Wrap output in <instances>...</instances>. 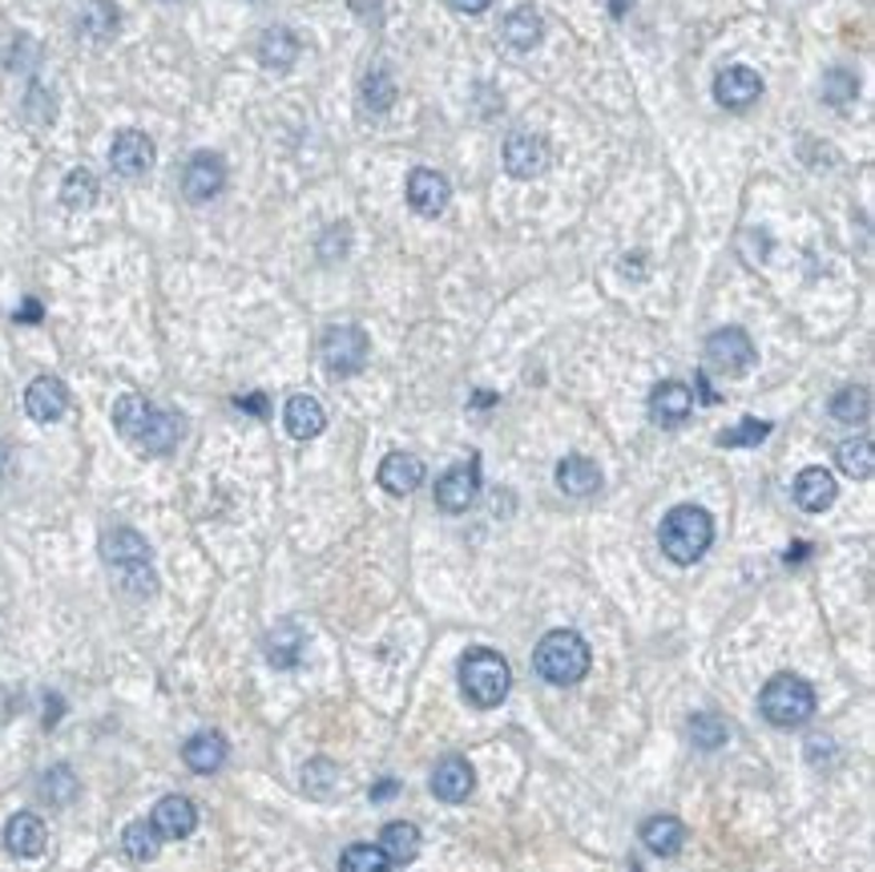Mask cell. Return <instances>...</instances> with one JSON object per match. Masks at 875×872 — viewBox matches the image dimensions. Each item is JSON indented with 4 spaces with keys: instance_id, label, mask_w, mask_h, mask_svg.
<instances>
[{
    "instance_id": "obj_21",
    "label": "cell",
    "mask_w": 875,
    "mask_h": 872,
    "mask_svg": "<svg viewBox=\"0 0 875 872\" xmlns=\"http://www.w3.org/2000/svg\"><path fill=\"white\" fill-rule=\"evenodd\" d=\"M379 485L391 493V497H408L424 485V460L411 457V453H388L384 465H379Z\"/></svg>"
},
{
    "instance_id": "obj_39",
    "label": "cell",
    "mask_w": 875,
    "mask_h": 872,
    "mask_svg": "<svg viewBox=\"0 0 875 872\" xmlns=\"http://www.w3.org/2000/svg\"><path fill=\"white\" fill-rule=\"evenodd\" d=\"M41 795L49 800V804H69V800L78 795V780H73V772H69L65 763H57V768H49V772H44Z\"/></svg>"
},
{
    "instance_id": "obj_45",
    "label": "cell",
    "mask_w": 875,
    "mask_h": 872,
    "mask_svg": "<svg viewBox=\"0 0 875 872\" xmlns=\"http://www.w3.org/2000/svg\"><path fill=\"white\" fill-rule=\"evenodd\" d=\"M630 4H633V0H613V17H621V12L630 9Z\"/></svg>"
},
{
    "instance_id": "obj_13",
    "label": "cell",
    "mask_w": 875,
    "mask_h": 872,
    "mask_svg": "<svg viewBox=\"0 0 875 872\" xmlns=\"http://www.w3.org/2000/svg\"><path fill=\"white\" fill-rule=\"evenodd\" d=\"M448 199H452V186H448L444 174H436V170H428V166L411 170L408 174V206L416 214L436 219V214L448 211Z\"/></svg>"
},
{
    "instance_id": "obj_6",
    "label": "cell",
    "mask_w": 875,
    "mask_h": 872,
    "mask_svg": "<svg viewBox=\"0 0 875 872\" xmlns=\"http://www.w3.org/2000/svg\"><path fill=\"white\" fill-rule=\"evenodd\" d=\"M759 711L775 727H803L815 716V691L798 675H775L759 694Z\"/></svg>"
},
{
    "instance_id": "obj_26",
    "label": "cell",
    "mask_w": 875,
    "mask_h": 872,
    "mask_svg": "<svg viewBox=\"0 0 875 872\" xmlns=\"http://www.w3.org/2000/svg\"><path fill=\"white\" fill-rule=\"evenodd\" d=\"M303 647H307V638L295 622H278L271 635H266V662L278 667V671H287L295 662L303 659Z\"/></svg>"
},
{
    "instance_id": "obj_4",
    "label": "cell",
    "mask_w": 875,
    "mask_h": 872,
    "mask_svg": "<svg viewBox=\"0 0 875 872\" xmlns=\"http://www.w3.org/2000/svg\"><path fill=\"white\" fill-rule=\"evenodd\" d=\"M509 687H512V671H509V662L500 659L497 650L477 647V650H468L465 659H460V691H465L468 703L480 707V711L505 703Z\"/></svg>"
},
{
    "instance_id": "obj_3",
    "label": "cell",
    "mask_w": 875,
    "mask_h": 872,
    "mask_svg": "<svg viewBox=\"0 0 875 872\" xmlns=\"http://www.w3.org/2000/svg\"><path fill=\"white\" fill-rule=\"evenodd\" d=\"M532 667L553 687H573L589 675V642L577 630H549L532 650Z\"/></svg>"
},
{
    "instance_id": "obj_37",
    "label": "cell",
    "mask_w": 875,
    "mask_h": 872,
    "mask_svg": "<svg viewBox=\"0 0 875 872\" xmlns=\"http://www.w3.org/2000/svg\"><path fill=\"white\" fill-rule=\"evenodd\" d=\"M766 436H771V420H754V416H746V420H739L734 428L719 433V445L722 448H754V445H763Z\"/></svg>"
},
{
    "instance_id": "obj_17",
    "label": "cell",
    "mask_w": 875,
    "mask_h": 872,
    "mask_svg": "<svg viewBox=\"0 0 875 872\" xmlns=\"http://www.w3.org/2000/svg\"><path fill=\"white\" fill-rule=\"evenodd\" d=\"M65 408H69V392L57 376H37V381L24 388V413L33 416V420H41V425L61 420Z\"/></svg>"
},
{
    "instance_id": "obj_28",
    "label": "cell",
    "mask_w": 875,
    "mask_h": 872,
    "mask_svg": "<svg viewBox=\"0 0 875 872\" xmlns=\"http://www.w3.org/2000/svg\"><path fill=\"white\" fill-rule=\"evenodd\" d=\"M379 849L391 864H411L420 856V828L408 824V820H391L379 836Z\"/></svg>"
},
{
    "instance_id": "obj_32",
    "label": "cell",
    "mask_w": 875,
    "mask_h": 872,
    "mask_svg": "<svg viewBox=\"0 0 875 872\" xmlns=\"http://www.w3.org/2000/svg\"><path fill=\"white\" fill-rule=\"evenodd\" d=\"M122 849L130 861H154L157 849H162V836H157V828L150 820H133L130 828L122 832Z\"/></svg>"
},
{
    "instance_id": "obj_40",
    "label": "cell",
    "mask_w": 875,
    "mask_h": 872,
    "mask_svg": "<svg viewBox=\"0 0 875 872\" xmlns=\"http://www.w3.org/2000/svg\"><path fill=\"white\" fill-rule=\"evenodd\" d=\"M855 93H859V81H855V73H847V69H832V73L823 78V101H827V105H847V101H855Z\"/></svg>"
},
{
    "instance_id": "obj_41",
    "label": "cell",
    "mask_w": 875,
    "mask_h": 872,
    "mask_svg": "<svg viewBox=\"0 0 875 872\" xmlns=\"http://www.w3.org/2000/svg\"><path fill=\"white\" fill-rule=\"evenodd\" d=\"M448 4H452L456 12H468V17H477V12H485L488 4H492V0H448Z\"/></svg>"
},
{
    "instance_id": "obj_5",
    "label": "cell",
    "mask_w": 875,
    "mask_h": 872,
    "mask_svg": "<svg viewBox=\"0 0 875 872\" xmlns=\"http://www.w3.org/2000/svg\"><path fill=\"white\" fill-rule=\"evenodd\" d=\"M101 558L110 561L118 578H122L125 590L138 586V594H154V574H150V546H145V537L138 529H110V534L101 537Z\"/></svg>"
},
{
    "instance_id": "obj_10",
    "label": "cell",
    "mask_w": 875,
    "mask_h": 872,
    "mask_svg": "<svg viewBox=\"0 0 875 872\" xmlns=\"http://www.w3.org/2000/svg\"><path fill=\"white\" fill-rule=\"evenodd\" d=\"M477 493H480V460L468 457L436 481V505H440L444 514H465L468 505L477 501Z\"/></svg>"
},
{
    "instance_id": "obj_25",
    "label": "cell",
    "mask_w": 875,
    "mask_h": 872,
    "mask_svg": "<svg viewBox=\"0 0 875 872\" xmlns=\"http://www.w3.org/2000/svg\"><path fill=\"white\" fill-rule=\"evenodd\" d=\"M642 844L654 856H678L682 844H686V828L678 817H650L642 824Z\"/></svg>"
},
{
    "instance_id": "obj_8",
    "label": "cell",
    "mask_w": 875,
    "mask_h": 872,
    "mask_svg": "<svg viewBox=\"0 0 875 872\" xmlns=\"http://www.w3.org/2000/svg\"><path fill=\"white\" fill-rule=\"evenodd\" d=\"M754 359H759V352H754L743 327H719L706 339V368L719 372V376H746L754 368Z\"/></svg>"
},
{
    "instance_id": "obj_34",
    "label": "cell",
    "mask_w": 875,
    "mask_h": 872,
    "mask_svg": "<svg viewBox=\"0 0 875 872\" xmlns=\"http://www.w3.org/2000/svg\"><path fill=\"white\" fill-rule=\"evenodd\" d=\"M61 202H65L69 211H89V206L98 202V179H93L85 166L69 170L65 186H61Z\"/></svg>"
},
{
    "instance_id": "obj_42",
    "label": "cell",
    "mask_w": 875,
    "mask_h": 872,
    "mask_svg": "<svg viewBox=\"0 0 875 872\" xmlns=\"http://www.w3.org/2000/svg\"><path fill=\"white\" fill-rule=\"evenodd\" d=\"M238 408H246V413H255V416H266V396H238Z\"/></svg>"
},
{
    "instance_id": "obj_12",
    "label": "cell",
    "mask_w": 875,
    "mask_h": 872,
    "mask_svg": "<svg viewBox=\"0 0 875 872\" xmlns=\"http://www.w3.org/2000/svg\"><path fill=\"white\" fill-rule=\"evenodd\" d=\"M690 413H694V392L682 381H662L650 392V420H654L658 428L686 425Z\"/></svg>"
},
{
    "instance_id": "obj_2",
    "label": "cell",
    "mask_w": 875,
    "mask_h": 872,
    "mask_svg": "<svg viewBox=\"0 0 875 872\" xmlns=\"http://www.w3.org/2000/svg\"><path fill=\"white\" fill-rule=\"evenodd\" d=\"M658 541H662V554L674 566H694L710 549V541H714V517L702 505H674L662 517Z\"/></svg>"
},
{
    "instance_id": "obj_24",
    "label": "cell",
    "mask_w": 875,
    "mask_h": 872,
    "mask_svg": "<svg viewBox=\"0 0 875 872\" xmlns=\"http://www.w3.org/2000/svg\"><path fill=\"white\" fill-rule=\"evenodd\" d=\"M557 485L569 497H593L601 489V469L589 457H577L573 453V457H566L557 465Z\"/></svg>"
},
{
    "instance_id": "obj_23",
    "label": "cell",
    "mask_w": 875,
    "mask_h": 872,
    "mask_svg": "<svg viewBox=\"0 0 875 872\" xmlns=\"http://www.w3.org/2000/svg\"><path fill=\"white\" fill-rule=\"evenodd\" d=\"M182 760H186L190 772H199V775L218 772L222 763H226V739H222L218 731H199V736L186 739Z\"/></svg>"
},
{
    "instance_id": "obj_30",
    "label": "cell",
    "mask_w": 875,
    "mask_h": 872,
    "mask_svg": "<svg viewBox=\"0 0 875 872\" xmlns=\"http://www.w3.org/2000/svg\"><path fill=\"white\" fill-rule=\"evenodd\" d=\"M78 29L89 41H110V37L118 33V9H113V0H85V4H81V17H78Z\"/></svg>"
},
{
    "instance_id": "obj_7",
    "label": "cell",
    "mask_w": 875,
    "mask_h": 872,
    "mask_svg": "<svg viewBox=\"0 0 875 872\" xmlns=\"http://www.w3.org/2000/svg\"><path fill=\"white\" fill-rule=\"evenodd\" d=\"M319 352H323V368L344 381V376H355V372H364L372 344H367L364 327L339 324V327H327V336H323Z\"/></svg>"
},
{
    "instance_id": "obj_36",
    "label": "cell",
    "mask_w": 875,
    "mask_h": 872,
    "mask_svg": "<svg viewBox=\"0 0 875 872\" xmlns=\"http://www.w3.org/2000/svg\"><path fill=\"white\" fill-rule=\"evenodd\" d=\"M339 872H391V861L379 844H352L339 856Z\"/></svg>"
},
{
    "instance_id": "obj_11",
    "label": "cell",
    "mask_w": 875,
    "mask_h": 872,
    "mask_svg": "<svg viewBox=\"0 0 875 872\" xmlns=\"http://www.w3.org/2000/svg\"><path fill=\"white\" fill-rule=\"evenodd\" d=\"M222 186H226V162L211 150H199L182 170V194L190 202H211L222 194Z\"/></svg>"
},
{
    "instance_id": "obj_1",
    "label": "cell",
    "mask_w": 875,
    "mask_h": 872,
    "mask_svg": "<svg viewBox=\"0 0 875 872\" xmlns=\"http://www.w3.org/2000/svg\"><path fill=\"white\" fill-rule=\"evenodd\" d=\"M113 428L130 440L133 448H142L150 457H166L170 448L182 440V416L166 413V408H154V404L138 396V392H125L122 400L113 404Z\"/></svg>"
},
{
    "instance_id": "obj_9",
    "label": "cell",
    "mask_w": 875,
    "mask_h": 872,
    "mask_svg": "<svg viewBox=\"0 0 875 872\" xmlns=\"http://www.w3.org/2000/svg\"><path fill=\"white\" fill-rule=\"evenodd\" d=\"M553 166V150H549V142H545L541 134H529V130H521V134H512L509 142H505V170H509L512 179H541L545 170Z\"/></svg>"
},
{
    "instance_id": "obj_22",
    "label": "cell",
    "mask_w": 875,
    "mask_h": 872,
    "mask_svg": "<svg viewBox=\"0 0 875 872\" xmlns=\"http://www.w3.org/2000/svg\"><path fill=\"white\" fill-rule=\"evenodd\" d=\"M283 425H287V433L295 436V440H315V436L327 428V413H323V404L315 400V396L299 392V396H291L287 408H283Z\"/></svg>"
},
{
    "instance_id": "obj_19",
    "label": "cell",
    "mask_w": 875,
    "mask_h": 872,
    "mask_svg": "<svg viewBox=\"0 0 875 872\" xmlns=\"http://www.w3.org/2000/svg\"><path fill=\"white\" fill-rule=\"evenodd\" d=\"M49 844V832H44V820L37 812H17V817L4 824V849L21 861H37Z\"/></svg>"
},
{
    "instance_id": "obj_35",
    "label": "cell",
    "mask_w": 875,
    "mask_h": 872,
    "mask_svg": "<svg viewBox=\"0 0 875 872\" xmlns=\"http://www.w3.org/2000/svg\"><path fill=\"white\" fill-rule=\"evenodd\" d=\"M690 739H694V748L702 751H719L726 739H731V727L722 723L719 716H710V711H699V716L690 719Z\"/></svg>"
},
{
    "instance_id": "obj_14",
    "label": "cell",
    "mask_w": 875,
    "mask_h": 872,
    "mask_svg": "<svg viewBox=\"0 0 875 872\" xmlns=\"http://www.w3.org/2000/svg\"><path fill=\"white\" fill-rule=\"evenodd\" d=\"M759 98H763V78L754 69L731 65L714 78V101H719L722 110H746Z\"/></svg>"
},
{
    "instance_id": "obj_29",
    "label": "cell",
    "mask_w": 875,
    "mask_h": 872,
    "mask_svg": "<svg viewBox=\"0 0 875 872\" xmlns=\"http://www.w3.org/2000/svg\"><path fill=\"white\" fill-rule=\"evenodd\" d=\"M505 41H509L512 49H532L537 41H541V33H545V24H541V12L532 9V4H521V9H512L509 17H505Z\"/></svg>"
},
{
    "instance_id": "obj_27",
    "label": "cell",
    "mask_w": 875,
    "mask_h": 872,
    "mask_svg": "<svg viewBox=\"0 0 875 872\" xmlns=\"http://www.w3.org/2000/svg\"><path fill=\"white\" fill-rule=\"evenodd\" d=\"M295 57H299V37L291 33L287 24H275V29H266L258 37V61L266 69H291Z\"/></svg>"
},
{
    "instance_id": "obj_43",
    "label": "cell",
    "mask_w": 875,
    "mask_h": 872,
    "mask_svg": "<svg viewBox=\"0 0 875 872\" xmlns=\"http://www.w3.org/2000/svg\"><path fill=\"white\" fill-rule=\"evenodd\" d=\"M17 320H21V324H37V320H41V303H37V300H24V307L17 312Z\"/></svg>"
},
{
    "instance_id": "obj_44",
    "label": "cell",
    "mask_w": 875,
    "mask_h": 872,
    "mask_svg": "<svg viewBox=\"0 0 875 872\" xmlns=\"http://www.w3.org/2000/svg\"><path fill=\"white\" fill-rule=\"evenodd\" d=\"M396 788H399L396 780H384V783H376V788H372V800H388V795H396Z\"/></svg>"
},
{
    "instance_id": "obj_16",
    "label": "cell",
    "mask_w": 875,
    "mask_h": 872,
    "mask_svg": "<svg viewBox=\"0 0 875 872\" xmlns=\"http://www.w3.org/2000/svg\"><path fill=\"white\" fill-rule=\"evenodd\" d=\"M472 788H477V772H472V763H468L465 756H444V760L436 763V772H433L436 800H444V804H460V800L472 795Z\"/></svg>"
},
{
    "instance_id": "obj_15",
    "label": "cell",
    "mask_w": 875,
    "mask_h": 872,
    "mask_svg": "<svg viewBox=\"0 0 875 872\" xmlns=\"http://www.w3.org/2000/svg\"><path fill=\"white\" fill-rule=\"evenodd\" d=\"M110 162L122 179H142L154 166V142L142 130H122L110 145Z\"/></svg>"
},
{
    "instance_id": "obj_20",
    "label": "cell",
    "mask_w": 875,
    "mask_h": 872,
    "mask_svg": "<svg viewBox=\"0 0 875 872\" xmlns=\"http://www.w3.org/2000/svg\"><path fill=\"white\" fill-rule=\"evenodd\" d=\"M835 497H840V485H835V473L823 469V465H811L795 477V501L798 509H807V514H823V509H832Z\"/></svg>"
},
{
    "instance_id": "obj_18",
    "label": "cell",
    "mask_w": 875,
    "mask_h": 872,
    "mask_svg": "<svg viewBox=\"0 0 875 872\" xmlns=\"http://www.w3.org/2000/svg\"><path fill=\"white\" fill-rule=\"evenodd\" d=\"M150 824L157 828V836L162 840H182L199 828V808H194V800H186V795H162L154 804Z\"/></svg>"
},
{
    "instance_id": "obj_38",
    "label": "cell",
    "mask_w": 875,
    "mask_h": 872,
    "mask_svg": "<svg viewBox=\"0 0 875 872\" xmlns=\"http://www.w3.org/2000/svg\"><path fill=\"white\" fill-rule=\"evenodd\" d=\"M364 105L372 113H388L391 105H396V81H391V73H384V69L367 73L364 78Z\"/></svg>"
},
{
    "instance_id": "obj_31",
    "label": "cell",
    "mask_w": 875,
    "mask_h": 872,
    "mask_svg": "<svg viewBox=\"0 0 875 872\" xmlns=\"http://www.w3.org/2000/svg\"><path fill=\"white\" fill-rule=\"evenodd\" d=\"M832 416L843 420V425H864L867 416H872V392H867L864 384H852V388L835 392Z\"/></svg>"
},
{
    "instance_id": "obj_33",
    "label": "cell",
    "mask_w": 875,
    "mask_h": 872,
    "mask_svg": "<svg viewBox=\"0 0 875 872\" xmlns=\"http://www.w3.org/2000/svg\"><path fill=\"white\" fill-rule=\"evenodd\" d=\"M835 460H840V469L847 473V477H855V481H867L875 469L872 460V440L867 436H855V440H843L840 448H835Z\"/></svg>"
}]
</instances>
